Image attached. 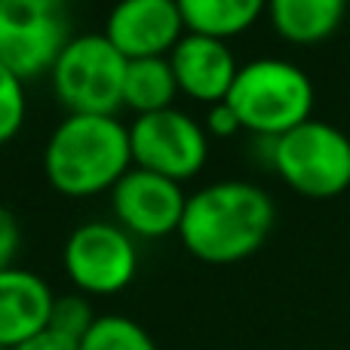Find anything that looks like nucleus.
Wrapping results in <instances>:
<instances>
[{
    "mask_svg": "<svg viewBox=\"0 0 350 350\" xmlns=\"http://www.w3.org/2000/svg\"><path fill=\"white\" fill-rule=\"evenodd\" d=\"M22 249V228L18 218L6 206H0V271L16 267V255Z\"/></svg>",
    "mask_w": 350,
    "mask_h": 350,
    "instance_id": "19",
    "label": "nucleus"
},
{
    "mask_svg": "<svg viewBox=\"0 0 350 350\" xmlns=\"http://www.w3.org/2000/svg\"><path fill=\"white\" fill-rule=\"evenodd\" d=\"M224 102L237 114L240 129L273 142L310 120L317 96L310 77L295 62L252 59L240 65Z\"/></svg>",
    "mask_w": 350,
    "mask_h": 350,
    "instance_id": "3",
    "label": "nucleus"
},
{
    "mask_svg": "<svg viewBox=\"0 0 350 350\" xmlns=\"http://www.w3.org/2000/svg\"><path fill=\"white\" fill-rule=\"evenodd\" d=\"M102 34L123 59L133 62L170 55L187 31L175 0H117Z\"/></svg>",
    "mask_w": 350,
    "mask_h": 350,
    "instance_id": "10",
    "label": "nucleus"
},
{
    "mask_svg": "<svg viewBox=\"0 0 350 350\" xmlns=\"http://www.w3.org/2000/svg\"><path fill=\"white\" fill-rule=\"evenodd\" d=\"M178 96V83L170 65V55L160 59H133L123 77V108L135 114H154V111L172 108V98Z\"/></svg>",
    "mask_w": 350,
    "mask_h": 350,
    "instance_id": "15",
    "label": "nucleus"
},
{
    "mask_svg": "<svg viewBox=\"0 0 350 350\" xmlns=\"http://www.w3.org/2000/svg\"><path fill=\"white\" fill-rule=\"evenodd\" d=\"M170 65L178 92L191 96L193 102L209 105V108L228 98L237 71H240L228 43L203 34L181 37L170 53Z\"/></svg>",
    "mask_w": 350,
    "mask_h": 350,
    "instance_id": "11",
    "label": "nucleus"
},
{
    "mask_svg": "<svg viewBox=\"0 0 350 350\" xmlns=\"http://www.w3.org/2000/svg\"><path fill=\"white\" fill-rule=\"evenodd\" d=\"M12 350H80V345L77 341H71V338H65V335L53 332V329H43L40 335L22 341V345L12 347Z\"/></svg>",
    "mask_w": 350,
    "mask_h": 350,
    "instance_id": "21",
    "label": "nucleus"
},
{
    "mask_svg": "<svg viewBox=\"0 0 350 350\" xmlns=\"http://www.w3.org/2000/svg\"><path fill=\"white\" fill-rule=\"evenodd\" d=\"M187 34H203L228 43L249 31L267 10V0H175Z\"/></svg>",
    "mask_w": 350,
    "mask_h": 350,
    "instance_id": "14",
    "label": "nucleus"
},
{
    "mask_svg": "<svg viewBox=\"0 0 350 350\" xmlns=\"http://www.w3.org/2000/svg\"><path fill=\"white\" fill-rule=\"evenodd\" d=\"M273 200L252 181H215L187 197L178 237L206 265H237L255 255L273 230Z\"/></svg>",
    "mask_w": 350,
    "mask_h": 350,
    "instance_id": "1",
    "label": "nucleus"
},
{
    "mask_svg": "<svg viewBox=\"0 0 350 350\" xmlns=\"http://www.w3.org/2000/svg\"><path fill=\"white\" fill-rule=\"evenodd\" d=\"M185 206L187 197L178 181L139 166H133L111 187V209L117 215V224L129 237H142V240L178 234Z\"/></svg>",
    "mask_w": 350,
    "mask_h": 350,
    "instance_id": "9",
    "label": "nucleus"
},
{
    "mask_svg": "<svg viewBox=\"0 0 350 350\" xmlns=\"http://www.w3.org/2000/svg\"><path fill=\"white\" fill-rule=\"evenodd\" d=\"M129 148L139 170L166 175L181 185L206 166L209 135L206 126H200L185 111L166 108L135 117V123L129 126Z\"/></svg>",
    "mask_w": 350,
    "mask_h": 350,
    "instance_id": "8",
    "label": "nucleus"
},
{
    "mask_svg": "<svg viewBox=\"0 0 350 350\" xmlns=\"http://www.w3.org/2000/svg\"><path fill=\"white\" fill-rule=\"evenodd\" d=\"M62 265L83 295H117L135 280L139 249L120 224L86 221L71 230Z\"/></svg>",
    "mask_w": 350,
    "mask_h": 350,
    "instance_id": "7",
    "label": "nucleus"
},
{
    "mask_svg": "<svg viewBox=\"0 0 350 350\" xmlns=\"http://www.w3.org/2000/svg\"><path fill=\"white\" fill-rule=\"evenodd\" d=\"M126 65L105 34H77L59 53L49 80L68 114L114 117L123 108Z\"/></svg>",
    "mask_w": 350,
    "mask_h": 350,
    "instance_id": "5",
    "label": "nucleus"
},
{
    "mask_svg": "<svg viewBox=\"0 0 350 350\" xmlns=\"http://www.w3.org/2000/svg\"><path fill=\"white\" fill-rule=\"evenodd\" d=\"M129 170V126L105 114H68L43 151L46 181L74 200L111 191Z\"/></svg>",
    "mask_w": 350,
    "mask_h": 350,
    "instance_id": "2",
    "label": "nucleus"
},
{
    "mask_svg": "<svg viewBox=\"0 0 350 350\" xmlns=\"http://www.w3.org/2000/svg\"><path fill=\"white\" fill-rule=\"evenodd\" d=\"M53 289L25 267L0 271V347L12 350L40 335L53 314Z\"/></svg>",
    "mask_w": 350,
    "mask_h": 350,
    "instance_id": "12",
    "label": "nucleus"
},
{
    "mask_svg": "<svg viewBox=\"0 0 350 350\" xmlns=\"http://www.w3.org/2000/svg\"><path fill=\"white\" fill-rule=\"evenodd\" d=\"M240 133V120L230 111L228 102H218L209 108L206 114V135H215V139H230V135Z\"/></svg>",
    "mask_w": 350,
    "mask_h": 350,
    "instance_id": "20",
    "label": "nucleus"
},
{
    "mask_svg": "<svg viewBox=\"0 0 350 350\" xmlns=\"http://www.w3.org/2000/svg\"><path fill=\"white\" fill-rule=\"evenodd\" d=\"M71 37L65 0H0V65L22 80L53 71Z\"/></svg>",
    "mask_w": 350,
    "mask_h": 350,
    "instance_id": "6",
    "label": "nucleus"
},
{
    "mask_svg": "<svg viewBox=\"0 0 350 350\" xmlns=\"http://www.w3.org/2000/svg\"><path fill=\"white\" fill-rule=\"evenodd\" d=\"M25 80L0 65V145L12 142L25 123Z\"/></svg>",
    "mask_w": 350,
    "mask_h": 350,
    "instance_id": "18",
    "label": "nucleus"
},
{
    "mask_svg": "<svg viewBox=\"0 0 350 350\" xmlns=\"http://www.w3.org/2000/svg\"><path fill=\"white\" fill-rule=\"evenodd\" d=\"M80 350H157L145 326L120 314L96 317L92 329L83 335Z\"/></svg>",
    "mask_w": 350,
    "mask_h": 350,
    "instance_id": "16",
    "label": "nucleus"
},
{
    "mask_svg": "<svg viewBox=\"0 0 350 350\" xmlns=\"http://www.w3.org/2000/svg\"><path fill=\"white\" fill-rule=\"evenodd\" d=\"M267 18L283 40L317 46L345 22L347 0H267Z\"/></svg>",
    "mask_w": 350,
    "mask_h": 350,
    "instance_id": "13",
    "label": "nucleus"
},
{
    "mask_svg": "<svg viewBox=\"0 0 350 350\" xmlns=\"http://www.w3.org/2000/svg\"><path fill=\"white\" fill-rule=\"evenodd\" d=\"M92 323H96V314H92V304L86 301V295H59L53 301V314H49L46 329L80 345L83 335L92 329Z\"/></svg>",
    "mask_w": 350,
    "mask_h": 350,
    "instance_id": "17",
    "label": "nucleus"
},
{
    "mask_svg": "<svg viewBox=\"0 0 350 350\" xmlns=\"http://www.w3.org/2000/svg\"><path fill=\"white\" fill-rule=\"evenodd\" d=\"M267 145L271 166L301 197L332 200L350 187V139L332 123L310 117Z\"/></svg>",
    "mask_w": 350,
    "mask_h": 350,
    "instance_id": "4",
    "label": "nucleus"
}]
</instances>
